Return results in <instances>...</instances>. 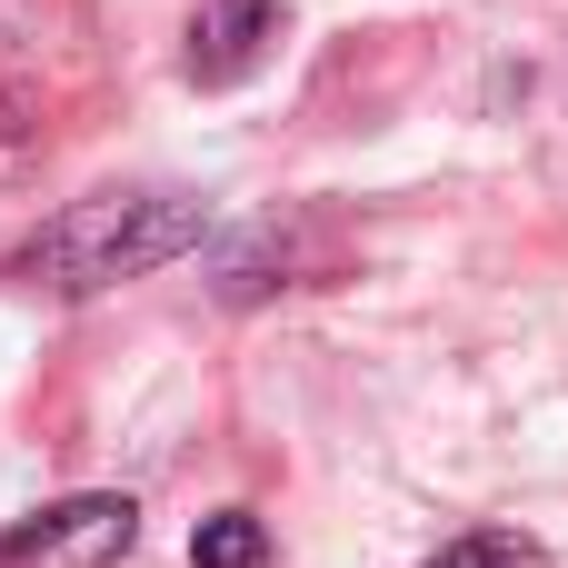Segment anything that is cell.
<instances>
[{
  "instance_id": "cell-3",
  "label": "cell",
  "mask_w": 568,
  "mask_h": 568,
  "mask_svg": "<svg viewBox=\"0 0 568 568\" xmlns=\"http://www.w3.org/2000/svg\"><path fill=\"white\" fill-rule=\"evenodd\" d=\"M140 539V509L120 489H90V499H50L30 519L0 529V568H120Z\"/></svg>"
},
{
  "instance_id": "cell-2",
  "label": "cell",
  "mask_w": 568,
  "mask_h": 568,
  "mask_svg": "<svg viewBox=\"0 0 568 568\" xmlns=\"http://www.w3.org/2000/svg\"><path fill=\"white\" fill-rule=\"evenodd\" d=\"M349 270V240L329 230V220H310V210H280V220H250L230 250H220V300L230 310H250V300H270V290H320V280H339Z\"/></svg>"
},
{
  "instance_id": "cell-6",
  "label": "cell",
  "mask_w": 568,
  "mask_h": 568,
  "mask_svg": "<svg viewBox=\"0 0 568 568\" xmlns=\"http://www.w3.org/2000/svg\"><path fill=\"white\" fill-rule=\"evenodd\" d=\"M190 568H270V529L250 509H220L190 529Z\"/></svg>"
},
{
  "instance_id": "cell-7",
  "label": "cell",
  "mask_w": 568,
  "mask_h": 568,
  "mask_svg": "<svg viewBox=\"0 0 568 568\" xmlns=\"http://www.w3.org/2000/svg\"><path fill=\"white\" fill-rule=\"evenodd\" d=\"M20 130H30V100H20V90H10V80H0V150H10V140H20Z\"/></svg>"
},
{
  "instance_id": "cell-5",
  "label": "cell",
  "mask_w": 568,
  "mask_h": 568,
  "mask_svg": "<svg viewBox=\"0 0 568 568\" xmlns=\"http://www.w3.org/2000/svg\"><path fill=\"white\" fill-rule=\"evenodd\" d=\"M419 568H559L529 529H459L449 549H429Z\"/></svg>"
},
{
  "instance_id": "cell-1",
  "label": "cell",
  "mask_w": 568,
  "mask_h": 568,
  "mask_svg": "<svg viewBox=\"0 0 568 568\" xmlns=\"http://www.w3.org/2000/svg\"><path fill=\"white\" fill-rule=\"evenodd\" d=\"M200 240H210V200L200 190H90L60 220H40V240L20 250V280H40L60 300H90V290L170 270Z\"/></svg>"
},
{
  "instance_id": "cell-4",
  "label": "cell",
  "mask_w": 568,
  "mask_h": 568,
  "mask_svg": "<svg viewBox=\"0 0 568 568\" xmlns=\"http://www.w3.org/2000/svg\"><path fill=\"white\" fill-rule=\"evenodd\" d=\"M270 40H280V0H210L190 20V80L230 90V80H250L270 60Z\"/></svg>"
}]
</instances>
